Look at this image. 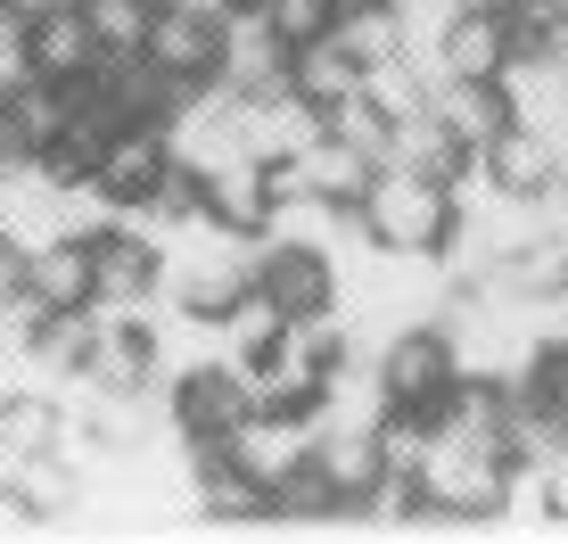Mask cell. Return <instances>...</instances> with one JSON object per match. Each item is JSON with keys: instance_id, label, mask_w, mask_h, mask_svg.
Returning <instances> with one entry per match:
<instances>
[{"instance_id": "484cf974", "label": "cell", "mask_w": 568, "mask_h": 544, "mask_svg": "<svg viewBox=\"0 0 568 544\" xmlns=\"http://www.w3.org/2000/svg\"><path fill=\"white\" fill-rule=\"evenodd\" d=\"M322 132L329 141H346V149H363L371 165H387V141H396V115H387L379 100H371V91H355V100H338L322 115Z\"/></svg>"}, {"instance_id": "277c9868", "label": "cell", "mask_w": 568, "mask_h": 544, "mask_svg": "<svg viewBox=\"0 0 568 544\" xmlns=\"http://www.w3.org/2000/svg\"><path fill=\"white\" fill-rule=\"evenodd\" d=\"M165 413L182 437H231L247 413H256V387H247V363L240 355H214L199 372H173L165 380Z\"/></svg>"}, {"instance_id": "d6a6232c", "label": "cell", "mask_w": 568, "mask_h": 544, "mask_svg": "<svg viewBox=\"0 0 568 544\" xmlns=\"http://www.w3.org/2000/svg\"><path fill=\"white\" fill-rule=\"evenodd\" d=\"M454 9H511V0H454Z\"/></svg>"}, {"instance_id": "e575fe53", "label": "cell", "mask_w": 568, "mask_h": 544, "mask_svg": "<svg viewBox=\"0 0 568 544\" xmlns=\"http://www.w3.org/2000/svg\"><path fill=\"white\" fill-rule=\"evenodd\" d=\"M371 9H404V0H371Z\"/></svg>"}, {"instance_id": "7c38bea8", "label": "cell", "mask_w": 568, "mask_h": 544, "mask_svg": "<svg viewBox=\"0 0 568 544\" xmlns=\"http://www.w3.org/2000/svg\"><path fill=\"white\" fill-rule=\"evenodd\" d=\"M387 165H404V173H428V182H454V173H469V141L454 124H445L437 108H404L396 115V141H387Z\"/></svg>"}, {"instance_id": "ffe728a7", "label": "cell", "mask_w": 568, "mask_h": 544, "mask_svg": "<svg viewBox=\"0 0 568 544\" xmlns=\"http://www.w3.org/2000/svg\"><path fill=\"white\" fill-rule=\"evenodd\" d=\"M26 289L50 305H91V240H50V248H26Z\"/></svg>"}, {"instance_id": "d4e9b609", "label": "cell", "mask_w": 568, "mask_h": 544, "mask_svg": "<svg viewBox=\"0 0 568 544\" xmlns=\"http://www.w3.org/2000/svg\"><path fill=\"white\" fill-rule=\"evenodd\" d=\"M58 430H67V404L42 387H17L0 404V454H58Z\"/></svg>"}, {"instance_id": "d590c367", "label": "cell", "mask_w": 568, "mask_h": 544, "mask_svg": "<svg viewBox=\"0 0 568 544\" xmlns=\"http://www.w3.org/2000/svg\"><path fill=\"white\" fill-rule=\"evenodd\" d=\"M560 165H568V132H560Z\"/></svg>"}, {"instance_id": "2e32d148", "label": "cell", "mask_w": 568, "mask_h": 544, "mask_svg": "<svg viewBox=\"0 0 568 544\" xmlns=\"http://www.w3.org/2000/svg\"><path fill=\"white\" fill-rule=\"evenodd\" d=\"M445 58V74H503L511 67V33H503V9H454L437 26V42H428Z\"/></svg>"}, {"instance_id": "f1b7e54d", "label": "cell", "mask_w": 568, "mask_h": 544, "mask_svg": "<svg viewBox=\"0 0 568 544\" xmlns=\"http://www.w3.org/2000/svg\"><path fill=\"white\" fill-rule=\"evenodd\" d=\"M74 9H83V26L100 33V50H141L149 42V0H74Z\"/></svg>"}, {"instance_id": "ac0fdd59", "label": "cell", "mask_w": 568, "mask_h": 544, "mask_svg": "<svg viewBox=\"0 0 568 544\" xmlns=\"http://www.w3.org/2000/svg\"><path fill=\"white\" fill-rule=\"evenodd\" d=\"M313 462L322 478L338 487L346 503L355 495H379L387 487V454H379V430H313Z\"/></svg>"}, {"instance_id": "f546056e", "label": "cell", "mask_w": 568, "mask_h": 544, "mask_svg": "<svg viewBox=\"0 0 568 544\" xmlns=\"http://www.w3.org/2000/svg\"><path fill=\"white\" fill-rule=\"evenodd\" d=\"M42 520H33V503L17 495V487H0V536H33Z\"/></svg>"}, {"instance_id": "3957f363", "label": "cell", "mask_w": 568, "mask_h": 544, "mask_svg": "<svg viewBox=\"0 0 568 544\" xmlns=\"http://www.w3.org/2000/svg\"><path fill=\"white\" fill-rule=\"evenodd\" d=\"M379 387H387V404L396 413H420L428 430L445 421V396H454V380H462V363H454V339H445L437 322H404L396 339L379 346Z\"/></svg>"}, {"instance_id": "5bb4252c", "label": "cell", "mask_w": 568, "mask_h": 544, "mask_svg": "<svg viewBox=\"0 0 568 544\" xmlns=\"http://www.w3.org/2000/svg\"><path fill=\"white\" fill-rule=\"evenodd\" d=\"M9 487L33 503L42 528H83V471L67 454H17L9 462Z\"/></svg>"}, {"instance_id": "52a82bcc", "label": "cell", "mask_w": 568, "mask_h": 544, "mask_svg": "<svg viewBox=\"0 0 568 544\" xmlns=\"http://www.w3.org/2000/svg\"><path fill=\"white\" fill-rule=\"evenodd\" d=\"M165 165H173L165 124H115L108 149H100V165H91V190H100L115 215H132V206H149V190L165 182Z\"/></svg>"}, {"instance_id": "8fae6325", "label": "cell", "mask_w": 568, "mask_h": 544, "mask_svg": "<svg viewBox=\"0 0 568 544\" xmlns=\"http://www.w3.org/2000/svg\"><path fill=\"white\" fill-rule=\"evenodd\" d=\"M223 454L272 495V478H288V471L313 454V421H297V413H247L240 430L223 437Z\"/></svg>"}, {"instance_id": "4fadbf2b", "label": "cell", "mask_w": 568, "mask_h": 544, "mask_svg": "<svg viewBox=\"0 0 568 544\" xmlns=\"http://www.w3.org/2000/svg\"><path fill=\"white\" fill-rule=\"evenodd\" d=\"M428 108H437L445 124H454L462 141H469V158H478V149L495 141L503 124H511V91H503L495 74H445V83L428 91Z\"/></svg>"}, {"instance_id": "44dd1931", "label": "cell", "mask_w": 568, "mask_h": 544, "mask_svg": "<svg viewBox=\"0 0 568 544\" xmlns=\"http://www.w3.org/2000/svg\"><path fill=\"white\" fill-rule=\"evenodd\" d=\"M288 91H297V100H313V108L329 115L338 100H355V91H363V67H355V58H346V50L322 33V42L288 50Z\"/></svg>"}, {"instance_id": "8992f818", "label": "cell", "mask_w": 568, "mask_h": 544, "mask_svg": "<svg viewBox=\"0 0 568 544\" xmlns=\"http://www.w3.org/2000/svg\"><path fill=\"white\" fill-rule=\"evenodd\" d=\"M256 289L281 305L288 322H297V314H322V305H338V264H329V248H305V240H281V231H264V240H256Z\"/></svg>"}, {"instance_id": "9a60e30c", "label": "cell", "mask_w": 568, "mask_h": 544, "mask_svg": "<svg viewBox=\"0 0 568 544\" xmlns=\"http://www.w3.org/2000/svg\"><path fill=\"white\" fill-rule=\"evenodd\" d=\"M206 223L214 231H240V240H264L272 190H264V165L256 158H231V165L206 173Z\"/></svg>"}, {"instance_id": "cb8c5ba5", "label": "cell", "mask_w": 568, "mask_h": 544, "mask_svg": "<svg viewBox=\"0 0 568 544\" xmlns=\"http://www.w3.org/2000/svg\"><path fill=\"white\" fill-rule=\"evenodd\" d=\"M305 190H313V199H329V206H363V190H371V173H379V165H371L363 158V149H346V141H329V132H322V141H313L305 149Z\"/></svg>"}, {"instance_id": "e0dca14e", "label": "cell", "mask_w": 568, "mask_h": 544, "mask_svg": "<svg viewBox=\"0 0 568 544\" xmlns=\"http://www.w3.org/2000/svg\"><path fill=\"white\" fill-rule=\"evenodd\" d=\"M214 50H223V26H206V17H190V9H156L149 42H141V58L190 74V83H214Z\"/></svg>"}, {"instance_id": "7a4b0ae2", "label": "cell", "mask_w": 568, "mask_h": 544, "mask_svg": "<svg viewBox=\"0 0 568 544\" xmlns=\"http://www.w3.org/2000/svg\"><path fill=\"white\" fill-rule=\"evenodd\" d=\"M420 487L437 495L462 528H503L511 487H519V462L503 454V445H486V437L437 430V437H428V454H420Z\"/></svg>"}, {"instance_id": "836d02e7", "label": "cell", "mask_w": 568, "mask_h": 544, "mask_svg": "<svg viewBox=\"0 0 568 544\" xmlns=\"http://www.w3.org/2000/svg\"><path fill=\"white\" fill-rule=\"evenodd\" d=\"M231 9H264V0H231Z\"/></svg>"}, {"instance_id": "ba28073f", "label": "cell", "mask_w": 568, "mask_h": 544, "mask_svg": "<svg viewBox=\"0 0 568 544\" xmlns=\"http://www.w3.org/2000/svg\"><path fill=\"white\" fill-rule=\"evenodd\" d=\"M231 115H240V149L256 165H272V158H305L313 141H322V108L313 100H297V91H264V100H231Z\"/></svg>"}, {"instance_id": "4316f807", "label": "cell", "mask_w": 568, "mask_h": 544, "mask_svg": "<svg viewBox=\"0 0 568 544\" xmlns=\"http://www.w3.org/2000/svg\"><path fill=\"white\" fill-rule=\"evenodd\" d=\"M281 322H288V314H281V305L264 298V289H240V298L223 305V346H231V355L247 363V355H264V346L281 339Z\"/></svg>"}, {"instance_id": "d6986e66", "label": "cell", "mask_w": 568, "mask_h": 544, "mask_svg": "<svg viewBox=\"0 0 568 544\" xmlns=\"http://www.w3.org/2000/svg\"><path fill=\"white\" fill-rule=\"evenodd\" d=\"M33 74L42 83H74V74H91L100 67V33L83 26V9H50V17H33Z\"/></svg>"}, {"instance_id": "30bf717a", "label": "cell", "mask_w": 568, "mask_h": 544, "mask_svg": "<svg viewBox=\"0 0 568 544\" xmlns=\"http://www.w3.org/2000/svg\"><path fill=\"white\" fill-rule=\"evenodd\" d=\"M552 173H560V141H552V132H536V124H519V115L478 149V182L503 190V199H536Z\"/></svg>"}, {"instance_id": "1f68e13d", "label": "cell", "mask_w": 568, "mask_h": 544, "mask_svg": "<svg viewBox=\"0 0 568 544\" xmlns=\"http://www.w3.org/2000/svg\"><path fill=\"white\" fill-rule=\"evenodd\" d=\"M536 9H544V17H552V26H568V0H536Z\"/></svg>"}, {"instance_id": "83f0119b", "label": "cell", "mask_w": 568, "mask_h": 544, "mask_svg": "<svg viewBox=\"0 0 568 544\" xmlns=\"http://www.w3.org/2000/svg\"><path fill=\"white\" fill-rule=\"evenodd\" d=\"M338 9H346V0H264V26H272V42H281V50H305V42H322V33L329 26H338Z\"/></svg>"}, {"instance_id": "6da1fadb", "label": "cell", "mask_w": 568, "mask_h": 544, "mask_svg": "<svg viewBox=\"0 0 568 544\" xmlns=\"http://www.w3.org/2000/svg\"><path fill=\"white\" fill-rule=\"evenodd\" d=\"M363 231L396 256H445L462 231V206H454V182H428V173H404V165H379L363 190Z\"/></svg>"}, {"instance_id": "5b68a950", "label": "cell", "mask_w": 568, "mask_h": 544, "mask_svg": "<svg viewBox=\"0 0 568 544\" xmlns=\"http://www.w3.org/2000/svg\"><path fill=\"white\" fill-rule=\"evenodd\" d=\"M329 363H338V355H322V346H313L297 322H281V339H272L264 355H247V387H256V413H297V421H313Z\"/></svg>"}, {"instance_id": "7402d4cb", "label": "cell", "mask_w": 568, "mask_h": 544, "mask_svg": "<svg viewBox=\"0 0 568 544\" xmlns=\"http://www.w3.org/2000/svg\"><path fill=\"white\" fill-rule=\"evenodd\" d=\"M329 42H338L355 67L371 74V67H387V58H404V9H371V0H346L338 9V26H329Z\"/></svg>"}, {"instance_id": "603a6c76", "label": "cell", "mask_w": 568, "mask_h": 544, "mask_svg": "<svg viewBox=\"0 0 568 544\" xmlns=\"http://www.w3.org/2000/svg\"><path fill=\"white\" fill-rule=\"evenodd\" d=\"M272 528H338V487L322 478L313 454L288 478H272Z\"/></svg>"}, {"instance_id": "4dcf8cb0", "label": "cell", "mask_w": 568, "mask_h": 544, "mask_svg": "<svg viewBox=\"0 0 568 544\" xmlns=\"http://www.w3.org/2000/svg\"><path fill=\"white\" fill-rule=\"evenodd\" d=\"M17 17H50V9H74V0H9Z\"/></svg>"}, {"instance_id": "9c48e42d", "label": "cell", "mask_w": 568, "mask_h": 544, "mask_svg": "<svg viewBox=\"0 0 568 544\" xmlns=\"http://www.w3.org/2000/svg\"><path fill=\"white\" fill-rule=\"evenodd\" d=\"M214 83L231 91V100H264V91L288 83V50L272 42V26L256 9H240L223 26V50H214Z\"/></svg>"}]
</instances>
